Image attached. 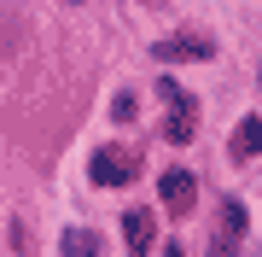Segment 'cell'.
<instances>
[{"label": "cell", "instance_id": "cell-1", "mask_svg": "<svg viewBox=\"0 0 262 257\" xmlns=\"http://www.w3.org/2000/svg\"><path fill=\"white\" fill-rule=\"evenodd\" d=\"M88 175H94L99 187H128V181L140 175V158H134V152H117V146H105V152H94Z\"/></svg>", "mask_w": 262, "mask_h": 257}, {"label": "cell", "instance_id": "cell-2", "mask_svg": "<svg viewBox=\"0 0 262 257\" xmlns=\"http://www.w3.org/2000/svg\"><path fill=\"white\" fill-rule=\"evenodd\" d=\"M163 100H169V141L187 146V141H192V129H198L192 94H187V88H175V82H163Z\"/></svg>", "mask_w": 262, "mask_h": 257}, {"label": "cell", "instance_id": "cell-3", "mask_svg": "<svg viewBox=\"0 0 262 257\" xmlns=\"http://www.w3.org/2000/svg\"><path fill=\"white\" fill-rule=\"evenodd\" d=\"M151 53H158L163 65H204V58H210L215 47H210L204 35H169V41H158Z\"/></svg>", "mask_w": 262, "mask_h": 257}, {"label": "cell", "instance_id": "cell-4", "mask_svg": "<svg viewBox=\"0 0 262 257\" xmlns=\"http://www.w3.org/2000/svg\"><path fill=\"white\" fill-rule=\"evenodd\" d=\"M158 193H163V205L175 210V216H187V210L198 205V181H192V170H163Z\"/></svg>", "mask_w": 262, "mask_h": 257}, {"label": "cell", "instance_id": "cell-5", "mask_svg": "<svg viewBox=\"0 0 262 257\" xmlns=\"http://www.w3.org/2000/svg\"><path fill=\"white\" fill-rule=\"evenodd\" d=\"M122 240H128V257H146L158 246V222H151V210H122Z\"/></svg>", "mask_w": 262, "mask_h": 257}, {"label": "cell", "instance_id": "cell-6", "mask_svg": "<svg viewBox=\"0 0 262 257\" xmlns=\"http://www.w3.org/2000/svg\"><path fill=\"white\" fill-rule=\"evenodd\" d=\"M262 152V117H245L233 129V158H256Z\"/></svg>", "mask_w": 262, "mask_h": 257}, {"label": "cell", "instance_id": "cell-7", "mask_svg": "<svg viewBox=\"0 0 262 257\" xmlns=\"http://www.w3.org/2000/svg\"><path fill=\"white\" fill-rule=\"evenodd\" d=\"M64 257H99V240L88 234V228H70L64 234Z\"/></svg>", "mask_w": 262, "mask_h": 257}, {"label": "cell", "instance_id": "cell-8", "mask_svg": "<svg viewBox=\"0 0 262 257\" xmlns=\"http://www.w3.org/2000/svg\"><path fill=\"white\" fill-rule=\"evenodd\" d=\"M222 222H227V234H245V205L227 199V205H222Z\"/></svg>", "mask_w": 262, "mask_h": 257}, {"label": "cell", "instance_id": "cell-9", "mask_svg": "<svg viewBox=\"0 0 262 257\" xmlns=\"http://www.w3.org/2000/svg\"><path fill=\"white\" fill-rule=\"evenodd\" d=\"M163 257H181V246H169V251H163Z\"/></svg>", "mask_w": 262, "mask_h": 257}]
</instances>
